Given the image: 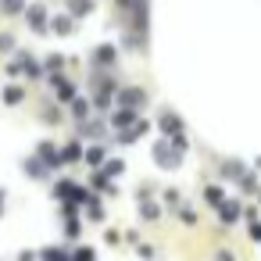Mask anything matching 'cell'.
<instances>
[{
	"label": "cell",
	"instance_id": "277c9868",
	"mask_svg": "<svg viewBox=\"0 0 261 261\" xmlns=\"http://www.w3.org/2000/svg\"><path fill=\"white\" fill-rule=\"evenodd\" d=\"M182 158H186V154L172 150V143H168L165 136H161V140H158V143L150 147V161H154V165H158L161 172H175V168L182 165Z\"/></svg>",
	"mask_w": 261,
	"mask_h": 261
},
{
	"label": "cell",
	"instance_id": "bcb514c9",
	"mask_svg": "<svg viewBox=\"0 0 261 261\" xmlns=\"http://www.w3.org/2000/svg\"><path fill=\"white\" fill-rule=\"evenodd\" d=\"M61 261H72V257H68V254H65V257H61Z\"/></svg>",
	"mask_w": 261,
	"mask_h": 261
},
{
	"label": "cell",
	"instance_id": "9c48e42d",
	"mask_svg": "<svg viewBox=\"0 0 261 261\" xmlns=\"http://www.w3.org/2000/svg\"><path fill=\"white\" fill-rule=\"evenodd\" d=\"M33 154L50 168V172H61L65 168V161H61V150H58V140H40L36 147H33Z\"/></svg>",
	"mask_w": 261,
	"mask_h": 261
},
{
	"label": "cell",
	"instance_id": "6da1fadb",
	"mask_svg": "<svg viewBox=\"0 0 261 261\" xmlns=\"http://www.w3.org/2000/svg\"><path fill=\"white\" fill-rule=\"evenodd\" d=\"M75 136H79L83 143H93V140L108 143V140H111V129H108L104 115H86V118L75 122Z\"/></svg>",
	"mask_w": 261,
	"mask_h": 261
},
{
	"label": "cell",
	"instance_id": "9a60e30c",
	"mask_svg": "<svg viewBox=\"0 0 261 261\" xmlns=\"http://www.w3.org/2000/svg\"><path fill=\"white\" fill-rule=\"evenodd\" d=\"M108 154H111V150H108V143H100V140L83 143V161H79V165H86V168H100V161H104Z\"/></svg>",
	"mask_w": 261,
	"mask_h": 261
},
{
	"label": "cell",
	"instance_id": "4fadbf2b",
	"mask_svg": "<svg viewBox=\"0 0 261 261\" xmlns=\"http://www.w3.org/2000/svg\"><path fill=\"white\" fill-rule=\"evenodd\" d=\"M22 172H25L33 182H47V179H54V172H50L36 154H25V158H22Z\"/></svg>",
	"mask_w": 261,
	"mask_h": 261
},
{
	"label": "cell",
	"instance_id": "e575fe53",
	"mask_svg": "<svg viewBox=\"0 0 261 261\" xmlns=\"http://www.w3.org/2000/svg\"><path fill=\"white\" fill-rule=\"evenodd\" d=\"M22 8H25V0H0V15H8V18L22 15Z\"/></svg>",
	"mask_w": 261,
	"mask_h": 261
},
{
	"label": "cell",
	"instance_id": "484cf974",
	"mask_svg": "<svg viewBox=\"0 0 261 261\" xmlns=\"http://www.w3.org/2000/svg\"><path fill=\"white\" fill-rule=\"evenodd\" d=\"M68 15L79 22V18H90L93 15V0H68Z\"/></svg>",
	"mask_w": 261,
	"mask_h": 261
},
{
	"label": "cell",
	"instance_id": "ee69618b",
	"mask_svg": "<svg viewBox=\"0 0 261 261\" xmlns=\"http://www.w3.org/2000/svg\"><path fill=\"white\" fill-rule=\"evenodd\" d=\"M15 261H36V250H33V247H22V250H18V257H15Z\"/></svg>",
	"mask_w": 261,
	"mask_h": 261
},
{
	"label": "cell",
	"instance_id": "8fae6325",
	"mask_svg": "<svg viewBox=\"0 0 261 261\" xmlns=\"http://www.w3.org/2000/svg\"><path fill=\"white\" fill-rule=\"evenodd\" d=\"M240 211H243V200H240V197H222V200L215 204V215H218L222 225H236V222H240Z\"/></svg>",
	"mask_w": 261,
	"mask_h": 261
},
{
	"label": "cell",
	"instance_id": "2e32d148",
	"mask_svg": "<svg viewBox=\"0 0 261 261\" xmlns=\"http://www.w3.org/2000/svg\"><path fill=\"white\" fill-rule=\"evenodd\" d=\"M47 33H54V36H72L75 33V18L65 11V15H50L47 18Z\"/></svg>",
	"mask_w": 261,
	"mask_h": 261
},
{
	"label": "cell",
	"instance_id": "f1b7e54d",
	"mask_svg": "<svg viewBox=\"0 0 261 261\" xmlns=\"http://www.w3.org/2000/svg\"><path fill=\"white\" fill-rule=\"evenodd\" d=\"M165 140L172 143V150H179V154H190V136H186V129H179V133H168Z\"/></svg>",
	"mask_w": 261,
	"mask_h": 261
},
{
	"label": "cell",
	"instance_id": "ac0fdd59",
	"mask_svg": "<svg viewBox=\"0 0 261 261\" xmlns=\"http://www.w3.org/2000/svg\"><path fill=\"white\" fill-rule=\"evenodd\" d=\"M136 211H140V222H158V218L165 215V207H161V200H158V197L136 200Z\"/></svg>",
	"mask_w": 261,
	"mask_h": 261
},
{
	"label": "cell",
	"instance_id": "d6a6232c",
	"mask_svg": "<svg viewBox=\"0 0 261 261\" xmlns=\"http://www.w3.org/2000/svg\"><path fill=\"white\" fill-rule=\"evenodd\" d=\"M61 222H65L61 225L65 229V240H79L83 236V218H61Z\"/></svg>",
	"mask_w": 261,
	"mask_h": 261
},
{
	"label": "cell",
	"instance_id": "44dd1931",
	"mask_svg": "<svg viewBox=\"0 0 261 261\" xmlns=\"http://www.w3.org/2000/svg\"><path fill=\"white\" fill-rule=\"evenodd\" d=\"M0 100H4V108H18V104H25V86L8 83L4 90H0Z\"/></svg>",
	"mask_w": 261,
	"mask_h": 261
},
{
	"label": "cell",
	"instance_id": "83f0119b",
	"mask_svg": "<svg viewBox=\"0 0 261 261\" xmlns=\"http://www.w3.org/2000/svg\"><path fill=\"white\" fill-rule=\"evenodd\" d=\"M65 254H68V250H65L61 243H47L43 250H36V261H61Z\"/></svg>",
	"mask_w": 261,
	"mask_h": 261
},
{
	"label": "cell",
	"instance_id": "d590c367",
	"mask_svg": "<svg viewBox=\"0 0 261 261\" xmlns=\"http://www.w3.org/2000/svg\"><path fill=\"white\" fill-rule=\"evenodd\" d=\"M154 193H158V186H154L150 179H143V182L136 186V200H147V197H154Z\"/></svg>",
	"mask_w": 261,
	"mask_h": 261
},
{
	"label": "cell",
	"instance_id": "603a6c76",
	"mask_svg": "<svg viewBox=\"0 0 261 261\" xmlns=\"http://www.w3.org/2000/svg\"><path fill=\"white\" fill-rule=\"evenodd\" d=\"M236 186H240V193H243L247 200H254V197H257V172H254V168H243V175L236 179Z\"/></svg>",
	"mask_w": 261,
	"mask_h": 261
},
{
	"label": "cell",
	"instance_id": "5bb4252c",
	"mask_svg": "<svg viewBox=\"0 0 261 261\" xmlns=\"http://www.w3.org/2000/svg\"><path fill=\"white\" fill-rule=\"evenodd\" d=\"M22 15H25V22H29L33 33H47V18H50V11H47L43 4H25Z\"/></svg>",
	"mask_w": 261,
	"mask_h": 261
},
{
	"label": "cell",
	"instance_id": "7402d4cb",
	"mask_svg": "<svg viewBox=\"0 0 261 261\" xmlns=\"http://www.w3.org/2000/svg\"><path fill=\"white\" fill-rule=\"evenodd\" d=\"M68 115H72V122H79V118H86V115H93V108H90V97H83V93H75L68 104Z\"/></svg>",
	"mask_w": 261,
	"mask_h": 261
},
{
	"label": "cell",
	"instance_id": "f6af8a7d",
	"mask_svg": "<svg viewBox=\"0 0 261 261\" xmlns=\"http://www.w3.org/2000/svg\"><path fill=\"white\" fill-rule=\"evenodd\" d=\"M4 200H8V193H4V190H0V218H4Z\"/></svg>",
	"mask_w": 261,
	"mask_h": 261
},
{
	"label": "cell",
	"instance_id": "4316f807",
	"mask_svg": "<svg viewBox=\"0 0 261 261\" xmlns=\"http://www.w3.org/2000/svg\"><path fill=\"white\" fill-rule=\"evenodd\" d=\"M40 65H43V75H50V72H65L68 58H65V54H47V58H43Z\"/></svg>",
	"mask_w": 261,
	"mask_h": 261
},
{
	"label": "cell",
	"instance_id": "8992f818",
	"mask_svg": "<svg viewBox=\"0 0 261 261\" xmlns=\"http://www.w3.org/2000/svg\"><path fill=\"white\" fill-rule=\"evenodd\" d=\"M115 104H122V108H136V111H143V108L150 104V93H147L143 86H115Z\"/></svg>",
	"mask_w": 261,
	"mask_h": 261
},
{
	"label": "cell",
	"instance_id": "836d02e7",
	"mask_svg": "<svg viewBox=\"0 0 261 261\" xmlns=\"http://www.w3.org/2000/svg\"><path fill=\"white\" fill-rule=\"evenodd\" d=\"M58 215L61 218H83V211H79L75 200H58Z\"/></svg>",
	"mask_w": 261,
	"mask_h": 261
},
{
	"label": "cell",
	"instance_id": "3957f363",
	"mask_svg": "<svg viewBox=\"0 0 261 261\" xmlns=\"http://www.w3.org/2000/svg\"><path fill=\"white\" fill-rule=\"evenodd\" d=\"M150 129H154V122L140 115V118H136L133 125H125V129L111 133V140H108V143H118V147H133V143H140V140H143V136H147Z\"/></svg>",
	"mask_w": 261,
	"mask_h": 261
},
{
	"label": "cell",
	"instance_id": "7bdbcfd3",
	"mask_svg": "<svg viewBox=\"0 0 261 261\" xmlns=\"http://www.w3.org/2000/svg\"><path fill=\"white\" fill-rule=\"evenodd\" d=\"M122 243L136 247V243H140V232H136V229H125V232H122Z\"/></svg>",
	"mask_w": 261,
	"mask_h": 261
},
{
	"label": "cell",
	"instance_id": "1f68e13d",
	"mask_svg": "<svg viewBox=\"0 0 261 261\" xmlns=\"http://www.w3.org/2000/svg\"><path fill=\"white\" fill-rule=\"evenodd\" d=\"M61 115H65V108H61V104H47V108L40 111V118H43L47 125H61Z\"/></svg>",
	"mask_w": 261,
	"mask_h": 261
},
{
	"label": "cell",
	"instance_id": "f546056e",
	"mask_svg": "<svg viewBox=\"0 0 261 261\" xmlns=\"http://www.w3.org/2000/svg\"><path fill=\"white\" fill-rule=\"evenodd\" d=\"M179 200H182V193H179L175 186H165V190H161V207H165L168 215L175 211V204H179Z\"/></svg>",
	"mask_w": 261,
	"mask_h": 261
},
{
	"label": "cell",
	"instance_id": "52a82bcc",
	"mask_svg": "<svg viewBox=\"0 0 261 261\" xmlns=\"http://www.w3.org/2000/svg\"><path fill=\"white\" fill-rule=\"evenodd\" d=\"M79 211H83V218H86V222H93V225H104V222H108V207H104V197H100V193H93V190H90V193L83 197Z\"/></svg>",
	"mask_w": 261,
	"mask_h": 261
},
{
	"label": "cell",
	"instance_id": "74e56055",
	"mask_svg": "<svg viewBox=\"0 0 261 261\" xmlns=\"http://www.w3.org/2000/svg\"><path fill=\"white\" fill-rule=\"evenodd\" d=\"M15 50V36L11 33H0V54H11Z\"/></svg>",
	"mask_w": 261,
	"mask_h": 261
},
{
	"label": "cell",
	"instance_id": "7c38bea8",
	"mask_svg": "<svg viewBox=\"0 0 261 261\" xmlns=\"http://www.w3.org/2000/svg\"><path fill=\"white\" fill-rule=\"evenodd\" d=\"M86 190H93V193H100V197H118V193H122L118 182L108 179L100 168H90V182H86Z\"/></svg>",
	"mask_w": 261,
	"mask_h": 261
},
{
	"label": "cell",
	"instance_id": "cb8c5ba5",
	"mask_svg": "<svg viewBox=\"0 0 261 261\" xmlns=\"http://www.w3.org/2000/svg\"><path fill=\"white\" fill-rule=\"evenodd\" d=\"M172 215H175V218H179L182 225H197V222H200V215H197V207H193V204H186V200H179Z\"/></svg>",
	"mask_w": 261,
	"mask_h": 261
},
{
	"label": "cell",
	"instance_id": "5b68a950",
	"mask_svg": "<svg viewBox=\"0 0 261 261\" xmlns=\"http://www.w3.org/2000/svg\"><path fill=\"white\" fill-rule=\"evenodd\" d=\"M43 79L50 83V90H54V104H61V108H65V104L79 93V86H75L65 72H50V75H43Z\"/></svg>",
	"mask_w": 261,
	"mask_h": 261
},
{
	"label": "cell",
	"instance_id": "8d00e7d4",
	"mask_svg": "<svg viewBox=\"0 0 261 261\" xmlns=\"http://www.w3.org/2000/svg\"><path fill=\"white\" fill-rule=\"evenodd\" d=\"M133 250H136V254H140L143 261H154V247H150V243H143V240H140V243H136Z\"/></svg>",
	"mask_w": 261,
	"mask_h": 261
},
{
	"label": "cell",
	"instance_id": "e0dca14e",
	"mask_svg": "<svg viewBox=\"0 0 261 261\" xmlns=\"http://www.w3.org/2000/svg\"><path fill=\"white\" fill-rule=\"evenodd\" d=\"M58 150H61V161H65V165H79V161H83V140H79V136L58 143Z\"/></svg>",
	"mask_w": 261,
	"mask_h": 261
},
{
	"label": "cell",
	"instance_id": "d6986e66",
	"mask_svg": "<svg viewBox=\"0 0 261 261\" xmlns=\"http://www.w3.org/2000/svg\"><path fill=\"white\" fill-rule=\"evenodd\" d=\"M100 172H104L108 179H115V182H118V179L125 175V158H118V154H108V158L100 161Z\"/></svg>",
	"mask_w": 261,
	"mask_h": 261
},
{
	"label": "cell",
	"instance_id": "30bf717a",
	"mask_svg": "<svg viewBox=\"0 0 261 261\" xmlns=\"http://www.w3.org/2000/svg\"><path fill=\"white\" fill-rule=\"evenodd\" d=\"M154 129H158L161 136H168V133L186 129V118H182L175 108H161V111H158V118H154Z\"/></svg>",
	"mask_w": 261,
	"mask_h": 261
},
{
	"label": "cell",
	"instance_id": "7a4b0ae2",
	"mask_svg": "<svg viewBox=\"0 0 261 261\" xmlns=\"http://www.w3.org/2000/svg\"><path fill=\"white\" fill-rule=\"evenodd\" d=\"M86 193H90L86 182H79V179H72V175H61V179L50 182V197H54V200H75V204H83Z\"/></svg>",
	"mask_w": 261,
	"mask_h": 261
},
{
	"label": "cell",
	"instance_id": "60d3db41",
	"mask_svg": "<svg viewBox=\"0 0 261 261\" xmlns=\"http://www.w3.org/2000/svg\"><path fill=\"white\" fill-rule=\"evenodd\" d=\"M104 243H108V247H118V243H122V232H118V229H104Z\"/></svg>",
	"mask_w": 261,
	"mask_h": 261
},
{
	"label": "cell",
	"instance_id": "b9f144b4",
	"mask_svg": "<svg viewBox=\"0 0 261 261\" xmlns=\"http://www.w3.org/2000/svg\"><path fill=\"white\" fill-rule=\"evenodd\" d=\"M215 261H240V257H236L229 247H218V250H215Z\"/></svg>",
	"mask_w": 261,
	"mask_h": 261
},
{
	"label": "cell",
	"instance_id": "4dcf8cb0",
	"mask_svg": "<svg viewBox=\"0 0 261 261\" xmlns=\"http://www.w3.org/2000/svg\"><path fill=\"white\" fill-rule=\"evenodd\" d=\"M68 257H72V261H97V250H93L90 243H75V247L68 250Z\"/></svg>",
	"mask_w": 261,
	"mask_h": 261
},
{
	"label": "cell",
	"instance_id": "ab89813d",
	"mask_svg": "<svg viewBox=\"0 0 261 261\" xmlns=\"http://www.w3.org/2000/svg\"><path fill=\"white\" fill-rule=\"evenodd\" d=\"M247 240L250 243H261V225L257 222H247Z\"/></svg>",
	"mask_w": 261,
	"mask_h": 261
},
{
	"label": "cell",
	"instance_id": "f35d334b",
	"mask_svg": "<svg viewBox=\"0 0 261 261\" xmlns=\"http://www.w3.org/2000/svg\"><path fill=\"white\" fill-rule=\"evenodd\" d=\"M4 75H8V79H18V75H22V65H18V61L11 58V61L4 65Z\"/></svg>",
	"mask_w": 261,
	"mask_h": 261
},
{
	"label": "cell",
	"instance_id": "ba28073f",
	"mask_svg": "<svg viewBox=\"0 0 261 261\" xmlns=\"http://www.w3.org/2000/svg\"><path fill=\"white\" fill-rule=\"evenodd\" d=\"M90 68H100V72L118 68V47H115V43H100V47H93V54H90Z\"/></svg>",
	"mask_w": 261,
	"mask_h": 261
},
{
	"label": "cell",
	"instance_id": "ffe728a7",
	"mask_svg": "<svg viewBox=\"0 0 261 261\" xmlns=\"http://www.w3.org/2000/svg\"><path fill=\"white\" fill-rule=\"evenodd\" d=\"M243 168H247V165H243L240 158H222V161H218V172H222L225 182H236V179L243 175Z\"/></svg>",
	"mask_w": 261,
	"mask_h": 261
},
{
	"label": "cell",
	"instance_id": "d4e9b609",
	"mask_svg": "<svg viewBox=\"0 0 261 261\" xmlns=\"http://www.w3.org/2000/svg\"><path fill=\"white\" fill-rule=\"evenodd\" d=\"M200 197H204V204H207V207H215V204L225 197V186H222V182H207V186L200 190Z\"/></svg>",
	"mask_w": 261,
	"mask_h": 261
}]
</instances>
